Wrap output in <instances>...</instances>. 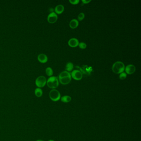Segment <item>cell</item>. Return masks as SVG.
<instances>
[{"mask_svg": "<svg viewBox=\"0 0 141 141\" xmlns=\"http://www.w3.org/2000/svg\"><path fill=\"white\" fill-rule=\"evenodd\" d=\"M125 64L122 62L117 61L112 66V70L115 73L120 74L125 71Z\"/></svg>", "mask_w": 141, "mask_h": 141, "instance_id": "obj_1", "label": "cell"}, {"mask_svg": "<svg viewBox=\"0 0 141 141\" xmlns=\"http://www.w3.org/2000/svg\"><path fill=\"white\" fill-rule=\"evenodd\" d=\"M46 83L48 87L51 89H56L59 86L58 78L55 76H51L48 79Z\"/></svg>", "mask_w": 141, "mask_h": 141, "instance_id": "obj_2", "label": "cell"}, {"mask_svg": "<svg viewBox=\"0 0 141 141\" xmlns=\"http://www.w3.org/2000/svg\"><path fill=\"white\" fill-rule=\"evenodd\" d=\"M49 97L53 102H57L61 98V93L57 90L53 89L49 92Z\"/></svg>", "mask_w": 141, "mask_h": 141, "instance_id": "obj_3", "label": "cell"}, {"mask_svg": "<svg viewBox=\"0 0 141 141\" xmlns=\"http://www.w3.org/2000/svg\"><path fill=\"white\" fill-rule=\"evenodd\" d=\"M46 79L44 76H40L38 77L35 81V84L38 87H43L46 84Z\"/></svg>", "mask_w": 141, "mask_h": 141, "instance_id": "obj_4", "label": "cell"}, {"mask_svg": "<svg viewBox=\"0 0 141 141\" xmlns=\"http://www.w3.org/2000/svg\"><path fill=\"white\" fill-rule=\"evenodd\" d=\"M71 77L76 80H80L83 77L82 72L79 70H73L71 73Z\"/></svg>", "mask_w": 141, "mask_h": 141, "instance_id": "obj_5", "label": "cell"}, {"mask_svg": "<svg viewBox=\"0 0 141 141\" xmlns=\"http://www.w3.org/2000/svg\"><path fill=\"white\" fill-rule=\"evenodd\" d=\"M58 18L57 15L55 12H52L48 15L47 20L49 23L53 24L56 22Z\"/></svg>", "mask_w": 141, "mask_h": 141, "instance_id": "obj_6", "label": "cell"}, {"mask_svg": "<svg viewBox=\"0 0 141 141\" xmlns=\"http://www.w3.org/2000/svg\"><path fill=\"white\" fill-rule=\"evenodd\" d=\"M125 73L127 74L131 75L135 72L136 68L134 65L132 64H129L126 66V67H125Z\"/></svg>", "mask_w": 141, "mask_h": 141, "instance_id": "obj_7", "label": "cell"}, {"mask_svg": "<svg viewBox=\"0 0 141 141\" xmlns=\"http://www.w3.org/2000/svg\"><path fill=\"white\" fill-rule=\"evenodd\" d=\"M79 43V41L76 38H70L68 42V44L72 48H75L78 46Z\"/></svg>", "mask_w": 141, "mask_h": 141, "instance_id": "obj_8", "label": "cell"}, {"mask_svg": "<svg viewBox=\"0 0 141 141\" xmlns=\"http://www.w3.org/2000/svg\"><path fill=\"white\" fill-rule=\"evenodd\" d=\"M71 79H72V77L71 76H70V77H64L63 78H59L58 79V80L62 84L66 85L70 83Z\"/></svg>", "mask_w": 141, "mask_h": 141, "instance_id": "obj_9", "label": "cell"}, {"mask_svg": "<svg viewBox=\"0 0 141 141\" xmlns=\"http://www.w3.org/2000/svg\"><path fill=\"white\" fill-rule=\"evenodd\" d=\"M48 57L45 54H40L38 56V60L40 63H46L48 61Z\"/></svg>", "mask_w": 141, "mask_h": 141, "instance_id": "obj_10", "label": "cell"}, {"mask_svg": "<svg viewBox=\"0 0 141 141\" xmlns=\"http://www.w3.org/2000/svg\"><path fill=\"white\" fill-rule=\"evenodd\" d=\"M79 21L76 19H72L71 20L69 23V26L70 28L72 29H74L77 28L79 25Z\"/></svg>", "mask_w": 141, "mask_h": 141, "instance_id": "obj_11", "label": "cell"}, {"mask_svg": "<svg viewBox=\"0 0 141 141\" xmlns=\"http://www.w3.org/2000/svg\"><path fill=\"white\" fill-rule=\"evenodd\" d=\"M64 11V7L62 5H58L55 8V13L57 15L62 14Z\"/></svg>", "mask_w": 141, "mask_h": 141, "instance_id": "obj_12", "label": "cell"}, {"mask_svg": "<svg viewBox=\"0 0 141 141\" xmlns=\"http://www.w3.org/2000/svg\"><path fill=\"white\" fill-rule=\"evenodd\" d=\"M74 68V65L73 63L71 62H68L67 63L66 67H65V69L66 70V71L68 72H70L72 71V70Z\"/></svg>", "mask_w": 141, "mask_h": 141, "instance_id": "obj_13", "label": "cell"}, {"mask_svg": "<svg viewBox=\"0 0 141 141\" xmlns=\"http://www.w3.org/2000/svg\"><path fill=\"white\" fill-rule=\"evenodd\" d=\"M70 76H71V73L70 72L68 71H63L58 76V79L63 78L64 77H70Z\"/></svg>", "mask_w": 141, "mask_h": 141, "instance_id": "obj_14", "label": "cell"}, {"mask_svg": "<svg viewBox=\"0 0 141 141\" xmlns=\"http://www.w3.org/2000/svg\"><path fill=\"white\" fill-rule=\"evenodd\" d=\"M34 93L36 97H40L42 96L43 91L41 88H37L35 89Z\"/></svg>", "mask_w": 141, "mask_h": 141, "instance_id": "obj_15", "label": "cell"}, {"mask_svg": "<svg viewBox=\"0 0 141 141\" xmlns=\"http://www.w3.org/2000/svg\"><path fill=\"white\" fill-rule=\"evenodd\" d=\"M72 98L69 96H64L61 98V101L64 103H68L71 101Z\"/></svg>", "mask_w": 141, "mask_h": 141, "instance_id": "obj_16", "label": "cell"}, {"mask_svg": "<svg viewBox=\"0 0 141 141\" xmlns=\"http://www.w3.org/2000/svg\"><path fill=\"white\" fill-rule=\"evenodd\" d=\"M45 73L48 76L51 77L53 75V70L50 67H48L45 69Z\"/></svg>", "mask_w": 141, "mask_h": 141, "instance_id": "obj_17", "label": "cell"}, {"mask_svg": "<svg viewBox=\"0 0 141 141\" xmlns=\"http://www.w3.org/2000/svg\"><path fill=\"white\" fill-rule=\"evenodd\" d=\"M127 77V74L125 72H123L121 73L120 74L119 78L121 80H124L126 79Z\"/></svg>", "mask_w": 141, "mask_h": 141, "instance_id": "obj_18", "label": "cell"}, {"mask_svg": "<svg viewBox=\"0 0 141 141\" xmlns=\"http://www.w3.org/2000/svg\"><path fill=\"white\" fill-rule=\"evenodd\" d=\"M85 18V15L83 13H81L79 14L78 16V20L79 21H81L83 20Z\"/></svg>", "mask_w": 141, "mask_h": 141, "instance_id": "obj_19", "label": "cell"}, {"mask_svg": "<svg viewBox=\"0 0 141 141\" xmlns=\"http://www.w3.org/2000/svg\"><path fill=\"white\" fill-rule=\"evenodd\" d=\"M78 46H79L80 49H85L86 48V46H87V45H86V43H84V42H80V43H79V45H78Z\"/></svg>", "mask_w": 141, "mask_h": 141, "instance_id": "obj_20", "label": "cell"}, {"mask_svg": "<svg viewBox=\"0 0 141 141\" xmlns=\"http://www.w3.org/2000/svg\"><path fill=\"white\" fill-rule=\"evenodd\" d=\"M79 0H70L69 2L71 4L75 5L78 4L79 2Z\"/></svg>", "mask_w": 141, "mask_h": 141, "instance_id": "obj_21", "label": "cell"}, {"mask_svg": "<svg viewBox=\"0 0 141 141\" xmlns=\"http://www.w3.org/2000/svg\"><path fill=\"white\" fill-rule=\"evenodd\" d=\"M82 1L83 4H89L90 2H91V0H82Z\"/></svg>", "mask_w": 141, "mask_h": 141, "instance_id": "obj_22", "label": "cell"}, {"mask_svg": "<svg viewBox=\"0 0 141 141\" xmlns=\"http://www.w3.org/2000/svg\"><path fill=\"white\" fill-rule=\"evenodd\" d=\"M36 141H44L43 140H41V139H38V140H36Z\"/></svg>", "mask_w": 141, "mask_h": 141, "instance_id": "obj_23", "label": "cell"}, {"mask_svg": "<svg viewBox=\"0 0 141 141\" xmlns=\"http://www.w3.org/2000/svg\"><path fill=\"white\" fill-rule=\"evenodd\" d=\"M54 141V140H49V141Z\"/></svg>", "mask_w": 141, "mask_h": 141, "instance_id": "obj_24", "label": "cell"}, {"mask_svg": "<svg viewBox=\"0 0 141 141\" xmlns=\"http://www.w3.org/2000/svg\"><path fill=\"white\" fill-rule=\"evenodd\" d=\"M0 128H1V127H0Z\"/></svg>", "mask_w": 141, "mask_h": 141, "instance_id": "obj_25", "label": "cell"}]
</instances>
